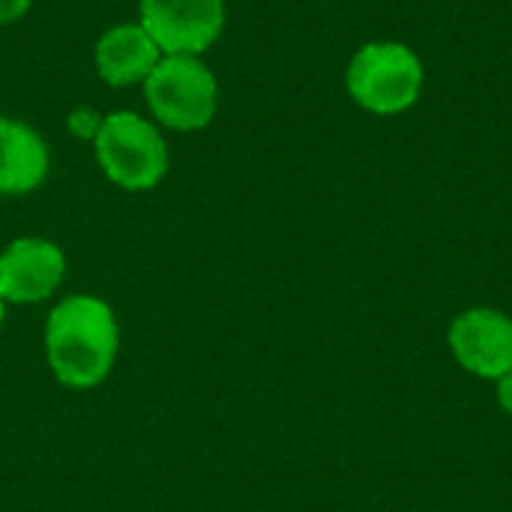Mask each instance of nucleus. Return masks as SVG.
Masks as SVG:
<instances>
[{"mask_svg":"<svg viewBox=\"0 0 512 512\" xmlns=\"http://www.w3.org/2000/svg\"><path fill=\"white\" fill-rule=\"evenodd\" d=\"M498 399H501V405H504V411L512 417V372H507L504 378H501V387H498Z\"/></svg>","mask_w":512,"mask_h":512,"instance_id":"obj_12","label":"nucleus"},{"mask_svg":"<svg viewBox=\"0 0 512 512\" xmlns=\"http://www.w3.org/2000/svg\"><path fill=\"white\" fill-rule=\"evenodd\" d=\"M138 24L162 54L201 57L225 27V0H138Z\"/></svg>","mask_w":512,"mask_h":512,"instance_id":"obj_5","label":"nucleus"},{"mask_svg":"<svg viewBox=\"0 0 512 512\" xmlns=\"http://www.w3.org/2000/svg\"><path fill=\"white\" fill-rule=\"evenodd\" d=\"M420 87V57L399 42H369L348 66V93L372 114H399L411 108Z\"/></svg>","mask_w":512,"mask_h":512,"instance_id":"obj_4","label":"nucleus"},{"mask_svg":"<svg viewBox=\"0 0 512 512\" xmlns=\"http://www.w3.org/2000/svg\"><path fill=\"white\" fill-rule=\"evenodd\" d=\"M0 327H3V297H0Z\"/></svg>","mask_w":512,"mask_h":512,"instance_id":"obj_13","label":"nucleus"},{"mask_svg":"<svg viewBox=\"0 0 512 512\" xmlns=\"http://www.w3.org/2000/svg\"><path fill=\"white\" fill-rule=\"evenodd\" d=\"M93 60L105 84L129 87L144 84V78L162 60V51L141 24H114L99 36Z\"/></svg>","mask_w":512,"mask_h":512,"instance_id":"obj_8","label":"nucleus"},{"mask_svg":"<svg viewBox=\"0 0 512 512\" xmlns=\"http://www.w3.org/2000/svg\"><path fill=\"white\" fill-rule=\"evenodd\" d=\"M93 150L105 177L126 192L153 189L168 174V141L138 111L105 114Z\"/></svg>","mask_w":512,"mask_h":512,"instance_id":"obj_2","label":"nucleus"},{"mask_svg":"<svg viewBox=\"0 0 512 512\" xmlns=\"http://www.w3.org/2000/svg\"><path fill=\"white\" fill-rule=\"evenodd\" d=\"M66 273L63 252L42 237H21L0 255L3 303H42L57 291Z\"/></svg>","mask_w":512,"mask_h":512,"instance_id":"obj_6","label":"nucleus"},{"mask_svg":"<svg viewBox=\"0 0 512 512\" xmlns=\"http://www.w3.org/2000/svg\"><path fill=\"white\" fill-rule=\"evenodd\" d=\"M48 162V144L33 126L0 117V195L33 192L48 177Z\"/></svg>","mask_w":512,"mask_h":512,"instance_id":"obj_9","label":"nucleus"},{"mask_svg":"<svg viewBox=\"0 0 512 512\" xmlns=\"http://www.w3.org/2000/svg\"><path fill=\"white\" fill-rule=\"evenodd\" d=\"M30 6H33V0H0V27L15 24L18 18H24Z\"/></svg>","mask_w":512,"mask_h":512,"instance_id":"obj_11","label":"nucleus"},{"mask_svg":"<svg viewBox=\"0 0 512 512\" xmlns=\"http://www.w3.org/2000/svg\"><path fill=\"white\" fill-rule=\"evenodd\" d=\"M66 126H69L72 135L93 141L96 132H99V126H102V114H96L93 108H75V111L66 117Z\"/></svg>","mask_w":512,"mask_h":512,"instance_id":"obj_10","label":"nucleus"},{"mask_svg":"<svg viewBox=\"0 0 512 512\" xmlns=\"http://www.w3.org/2000/svg\"><path fill=\"white\" fill-rule=\"evenodd\" d=\"M456 360L480 378H504L512 372V321L495 309H471L450 327Z\"/></svg>","mask_w":512,"mask_h":512,"instance_id":"obj_7","label":"nucleus"},{"mask_svg":"<svg viewBox=\"0 0 512 512\" xmlns=\"http://www.w3.org/2000/svg\"><path fill=\"white\" fill-rule=\"evenodd\" d=\"M120 330L108 303L90 294L60 300L45 327V354L60 384L90 390L102 384L117 360Z\"/></svg>","mask_w":512,"mask_h":512,"instance_id":"obj_1","label":"nucleus"},{"mask_svg":"<svg viewBox=\"0 0 512 512\" xmlns=\"http://www.w3.org/2000/svg\"><path fill=\"white\" fill-rule=\"evenodd\" d=\"M150 114L174 132H198L213 123L219 108V84L213 69L195 54H162L144 78Z\"/></svg>","mask_w":512,"mask_h":512,"instance_id":"obj_3","label":"nucleus"}]
</instances>
